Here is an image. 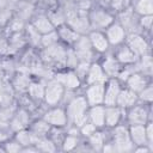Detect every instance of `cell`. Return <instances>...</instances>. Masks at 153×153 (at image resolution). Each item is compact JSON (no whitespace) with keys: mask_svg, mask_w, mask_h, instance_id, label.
<instances>
[{"mask_svg":"<svg viewBox=\"0 0 153 153\" xmlns=\"http://www.w3.org/2000/svg\"><path fill=\"white\" fill-rule=\"evenodd\" d=\"M146 128V136H147V142L148 145L152 142V139H153V135H152V123H148Z\"/></svg>","mask_w":153,"mask_h":153,"instance_id":"obj_41","label":"cell"},{"mask_svg":"<svg viewBox=\"0 0 153 153\" xmlns=\"http://www.w3.org/2000/svg\"><path fill=\"white\" fill-rule=\"evenodd\" d=\"M96 131V126L91 122V123H84L81 126V133L85 136H90L91 134H93Z\"/></svg>","mask_w":153,"mask_h":153,"instance_id":"obj_38","label":"cell"},{"mask_svg":"<svg viewBox=\"0 0 153 153\" xmlns=\"http://www.w3.org/2000/svg\"><path fill=\"white\" fill-rule=\"evenodd\" d=\"M12 114H13V110L10 109L8 106H5L0 111V121H8L12 117Z\"/></svg>","mask_w":153,"mask_h":153,"instance_id":"obj_39","label":"cell"},{"mask_svg":"<svg viewBox=\"0 0 153 153\" xmlns=\"http://www.w3.org/2000/svg\"><path fill=\"white\" fill-rule=\"evenodd\" d=\"M136 56H137V55H136L128 45L121 47V48L117 50V53H116V60H117L120 63H124V65L135 62Z\"/></svg>","mask_w":153,"mask_h":153,"instance_id":"obj_17","label":"cell"},{"mask_svg":"<svg viewBox=\"0 0 153 153\" xmlns=\"http://www.w3.org/2000/svg\"><path fill=\"white\" fill-rule=\"evenodd\" d=\"M151 23H152V16H142V18H141V24H142L145 27H149V26H151Z\"/></svg>","mask_w":153,"mask_h":153,"instance_id":"obj_42","label":"cell"},{"mask_svg":"<svg viewBox=\"0 0 153 153\" xmlns=\"http://www.w3.org/2000/svg\"><path fill=\"white\" fill-rule=\"evenodd\" d=\"M17 133H18L17 134V140H18V142L22 146H30V145L37 142V135L36 134L25 131L23 129L19 130V131H17Z\"/></svg>","mask_w":153,"mask_h":153,"instance_id":"obj_25","label":"cell"},{"mask_svg":"<svg viewBox=\"0 0 153 153\" xmlns=\"http://www.w3.org/2000/svg\"><path fill=\"white\" fill-rule=\"evenodd\" d=\"M27 123H29V115H27V112H26L25 110L20 109V110L17 112V115L12 118V122H11L10 126H11L12 130L19 131V130L24 129V128L27 126Z\"/></svg>","mask_w":153,"mask_h":153,"instance_id":"obj_20","label":"cell"},{"mask_svg":"<svg viewBox=\"0 0 153 153\" xmlns=\"http://www.w3.org/2000/svg\"><path fill=\"white\" fill-rule=\"evenodd\" d=\"M120 118H121V110L118 106L108 105L105 108V124L106 126L109 127L117 126Z\"/></svg>","mask_w":153,"mask_h":153,"instance_id":"obj_19","label":"cell"},{"mask_svg":"<svg viewBox=\"0 0 153 153\" xmlns=\"http://www.w3.org/2000/svg\"><path fill=\"white\" fill-rule=\"evenodd\" d=\"M33 29L37 32H39L42 35H45V33H49V32L54 31V25H53V23L50 22L49 18L39 17L33 22Z\"/></svg>","mask_w":153,"mask_h":153,"instance_id":"obj_23","label":"cell"},{"mask_svg":"<svg viewBox=\"0 0 153 153\" xmlns=\"http://www.w3.org/2000/svg\"><path fill=\"white\" fill-rule=\"evenodd\" d=\"M12 100V91L7 84L0 82V106H10Z\"/></svg>","mask_w":153,"mask_h":153,"instance_id":"obj_26","label":"cell"},{"mask_svg":"<svg viewBox=\"0 0 153 153\" xmlns=\"http://www.w3.org/2000/svg\"><path fill=\"white\" fill-rule=\"evenodd\" d=\"M140 98L146 100V102H151L153 98V92H152V87L151 86H146L141 92H140Z\"/></svg>","mask_w":153,"mask_h":153,"instance_id":"obj_37","label":"cell"},{"mask_svg":"<svg viewBox=\"0 0 153 153\" xmlns=\"http://www.w3.org/2000/svg\"><path fill=\"white\" fill-rule=\"evenodd\" d=\"M90 118L96 127H103L105 124V108L93 105L90 110Z\"/></svg>","mask_w":153,"mask_h":153,"instance_id":"obj_21","label":"cell"},{"mask_svg":"<svg viewBox=\"0 0 153 153\" xmlns=\"http://www.w3.org/2000/svg\"><path fill=\"white\" fill-rule=\"evenodd\" d=\"M137 100V96L134 91L127 88V90H121L117 99H116V104L120 108H131Z\"/></svg>","mask_w":153,"mask_h":153,"instance_id":"obj_10","label":"cell"},{"mask_svg":"<svg viewBox=\"0 0 153 153\" xmlns=\"http://www.w3.org/2000/svg\"><path fill=\"white\" fill-rule=\"evenodd\" d=\"M29 93L31 94L32 98L35 99H42L44 98V87L41 85V84H30L29 85Z\"/></svg>","mask_w":153,"mask_h":153,"instance_id":"obj_29","label":"cell"},{"mask_svg":"<svg viewBox=\"0 0 153 153\" xmlns=\"http://www.w3.org/2000/svg\"><path fill=\"white\" fill-rule=\"evenodd\" d=\"M90 20L94 26L108 27L112 23V17L105 11H93L90 14Z\"/></svg>","mask_w":153,"mask_h":153,"instance_id":"obj_14","label":"cell"},{"mask_svg":"<svg viewBox=\"0 0 153 153\" xmlns=\"http://www.w3.org/2000/svg\"><path fill=\"white\" fill-rule=\"evenodd\" d=\"M57 35L60 38L65 39L66 42H75L79 38V33L74 31L72 27H67V26H61L59 29Z\"/></svg>","mask_w":153,"mask_h":153,"instance_id":"obj_27","label":"cell"},{"mask_svg":"<svg viewBox=\"0 0 153 153\" xmlns=\"http://www.w3.org/2000/svg\"><path fill=\"white\" fill-rule=\"evenodd\" d=\"M135 10L141 16H152L153 12V2L152 0H139Z\"/></svg>","mask_w":153,"mask_h":153,"instance_id":"obj_28","label":"cell"},{"mask_svg":"<svg viewBox=\"0 0 153 153\" xmlns=\"http://www.w3.org/2000/svg\"><path fill=\"white\" fill-rule=\"evenodd\" d=\"M75 68H76V75L80 76V78H82V76H86L87 71L90 68V65H88L87 61H81L79 65H76Z\"/></svg>","mask_w":153,"mask_h":153,"instance_id":"obj_34","label":"cell"},{"mask_svg":"<svg viewBox=\"0 0 153 153\" xmlns=\"http://www.w3.org/2000/svg\"><path fill=\"white\" fill-rule=\"evenodd\" d=\"M86 78H87V82L91 85V84H97V82H102L104 84L105 80H106V76H105V73L102 68V66L97 65V63H93L90 66L88 71H87V74H86Z\"/></svg>","mask_w":153,"mask_h":153,"instance_id":"obj_13","label":"cell"},{"mask_svg":"<svg viewBox=\"0 0 153 153\" xmlns=\"http://www.w3.org/2000/svg\"><path fill=\"white\" fill-rule=\"evenodd\" d=\"M16 85L18 88L20 90H25V88H29V79L25 76V75H18V78L16 79Z\"/></svg>","mask_w":153,"mask_h":153,"instance_id":"obj_35","label":"cell"},{"mask_svg":"<svg viewBox=\"0 0 153 153\" xmlns=\"http://www.w3.org/2000/svg\"><path fill=\"white\" fill-rule=\"evenodd\" d=\"M104 88L105 85L102 82L91 84L86 91V100L88 105H100L104 99Z\"/></svg>","mask_w":153,"mask_h":153,"instance_id":"obj_4","label":"cell"},{"mask_svg":"<svg viewBox=\"0 0 153 153\" xmlns=\"http://www.w3.org/2000/svg\"><path fill=\"white\" fill-rule=\"evenodd\" d=\"M114 139H115L114 146H116L115 149H117L120 152H126V151L131 149L133 142H131L129 131L124 127H116V129L114 131Z\"/></svg>","mask_w":153,"mask_h":153,"instance_id":"obj_2","label":"cell"},{"mask_svg":"<svg viewBox=\"0 0 153 153\" xmlns=\"http://www.w3.org/2000/svg\"><path fill=\"white\" fill-rule=\"evenodd\" d=\"M67 120H68L67 114L65 112L63 109H60V108L53 109L44 115V121L54 127H63L66 124Z\"/></svg>","mask_w":153,"mask_h":153,"instance_id":"obj_8","label":"cell"},{"mask_svg":"<svg viewBox=\"0 0 153 153\" xmlns=\"http://www.w3.org/2000/svg\"><path fill=\"white\" fill-rule=\"evenodd\" d=\"M129 135H130L131 142H134L135 145H137V146L148 145L145 124H131L130 130H129Z\"/></svg>","mask_w":153,"mask_h":153,"instance_id":"obj_9","label":"cell"},{"mask_svg":"<svg viewBox=\"0 0 153 153\" xmlns=\"http://www.w3.org/2000/svg\"><path fill=\"white\" fill-rule=\"evenodd\" d=\"M128 42V47L136 54V55H143L147 51V42L145 41L143 37L139 36V35H130L127 39Z\"/></svg>","mask_w":153,"mask_h":153,"instance_id":"obj_11","label":"cell"},{"mask_svg":"<svg viewBox=\"0 0 153 153\" xmlns=\"http://www.w3.org/2000/svg\"><path fill=\"white\" fill-rule=\"evenodd\" d=\"M88 106V103L86 98L84 97H76L74 98L67 109V118H69L75 126L81 127L87 121L86 109Z\"/></svg>","mask_w":153,"mask_h":153,"instance_id":"obj_1","label":"cell"},{"mask_svg":"<svg viewBox=\"0 0 153 153\" xmlns=\"http://www.w3.org/2000/svg\"><path fill=\"white\" fill-rule=\"evenodd\" d=\"M124 27L118 23H111L106 30V39L111 44H120L124 41Z\"/></svg>","mask_w":153,"mask_h":153,"instance_id":"obj_6","label":"cell"},{"mask_svg":"<svg viewBox=\"0 0 153 153\" xmlns=\"http://www.w3.org/2000/svg\"><path fill=\"white\" fill-rule=\"evenodd\" d=\"M68 23L71 25V27L74 30V31H78V32H81V31H85L88 26V22L85 17H79L78 14H74V16H69V19H68Z\"/></svg>","mask_w":153,"mask_h":153,"instance_id":"obj_24","label":"cell"},{"mask_svg":"<svg viewBox=\"0 0 153 153\" xmlns=\"http://www.w3.org/2000/svg\"><path fill=\"white\" fill-rule=\"evenodd\" d=\"M56 80L59 82H61L63 86H66L67 88H76L80 85L79 76L76 75V73H73V72H68V73H65V74H59L56 76Z\"/></svg>","mask_w":153,"mask_h":153,"instance_id":"obj_18","label":"cell"},{"mask_svg":"<svg viewBox=\"0 0 153 153\" xmlns=\"http://www.w3.org/2000/svg\"><path fill=\"white\" fill-rule=\"evenodd\" d=\"M148 112L145 106H134L128 114V120L131 124H145L147 122Z\"/></svg>","mask_w":153,"mask_h":153,"instance_id":"obj_12","label":"cell"},{"mask_svg":"<svg viewBox=\"0 0 153 153\" xmlns=\"http://www.w3.org/2000/svg\"><path fill=\"white\" fill-rule=\"evenodd\" d=\"M74 43H75L74 53H75L76 57L80 59L81 61H87L88 62L90 57L92 56V53H91L92 45L90 43V39L87 37H79Z\"/></svg>","mask_w":153,"mask_h":153,"instance_id":"obj_5","label":"cell"},{"mask_svg":"<svg viewBox=\"0 0 153 153\" xmlns=\"http://www.w3.org/2000/svg\"><path fill=\"white\" fill-rule=\"evenodd\" d=\"M8 48H10V47H8V44L6 43V41H0V53L7 54V53L10 51Z\"/></svg>","mask_w":153,"mask_h":153,"instance_id":"obj_43","label":"cell"},{"mask_svg":"<svg viewBox=\"0 0 153 153\" xmlns=\"http://www.w3.org/2000/svg\"><path fill=\"white\" fill-rule=\"evenodd\" d=\"M78 143V139L74 136V135H68L66 139H65V142H63V149L65 151H71L73 149Z\"/></svg>","mask_w":153,"mask_h":153,"instance_id":"obj_33","label":"cell"},{"mask_svg":"<svg viewBox=\"0 0 153 153\" xmlns=\"http://www.w3.org/2000/svg\"><path fill=\"white\" fill-rule=\"evenodd\" d=\"M127 84H128L129 90L137 93V92H141L147 86V80L143 75H141L139 73H133L127 79Z\"/></svg>","mask_w":153,"mask_h":153,"instance_id":"obj_16","label":"cell"},{"mask_svg":"<svg viewBox=\"0 0 153 153\" xmlns=\"http://www.w3.org/2000/svg\"><path fill=\"white\" fill-rule=\"evenodd\" d=\"M20 146L22 145L19 142H8V143H6V148L5 149L7 152H18V151L22 149Z\"/></svg>","mask_w":153,"mask_h":153,"instance_id":"obj_40","label":"cell"},{"mask_svg":"<svg viewBox=\"0 0 153 153\" xmlns=\"http://www.w3.org/2000/svg\"><path fill=\"white\" fill-rule=\"evenodd\" d=\"M88 137H90L91 145H92L96 149H102V147H103V145H104V137H103L102 133L94 131V133L91 134Z\"/></svg>","mask_w":153,"mask_h":153,"instance_id":"obj_31","label":"cell"},{"mask_svg":"<svg viewBox=\"0 0 153 153\" xmlns=\"http://www.w3.org/2000/svg\"><path fill=\"white\" fill-rule=\"evenodd\" d=\"M62 94H63V85L57 80L50 81L44 88V99L48 104L51 105L56 104L62 98Z\"/></svg>","mask_w":153,"mask_h":153,"instance_id":"obj_3","label":"cell"},{"mask_svg":"<svg viewBox=\"0 0 153 153\" xmlns=\"http://www.w3.org/2000/svg\"><path fill=\"white\" fill-rule=\"evenodd\" d=\"M37 147L39 148V149H42V151H55V147H54V145L50 142V141H48V140H41V141H38L37 140Z\"/></svg>","mask_w":153,"mask_h":153,"instance_id":"obj_36","label":"cell"},{"mask_svg":"<svg viewBox=\"0 0 153 153\" xmlns=\"http://www.w3.org/2000/svg\"><path fill=\"white\" fill-rule=\"evenodd\" d=\"M49 123H47L44 120L43 121H39V122H36L33 126H32V131L33 134L36 135H44L49 131Z\"/></svg>","mask_w":153,"mask_h":153,"instance_id":"obj_30","label":"cell"},{"mask_svg":"<svg viewBox=\"0 0 153 153\" xmlns=\"http://www.w3.org/2000/svg\"><path fill=\"white\" fill-rule=\"evenodd\" d=\"M121 88H120V82L116 79H111L106 87L104 88V99L103 103L108 106V105H116V99L117 96L120 93Z\"/></svg>","mask_w":153,"mask_h":153,"instance_id":"obj_7","label":"cell"},{"mask_svg":"<svg viewBox=\"0 0 153 153\" xmlns=\"http://www.w3.org/2000/svg\"><path fill=\"white\" fill-rule=\"evenodd\" d=\"M57 38H59L57 32L51 31V32H49V33L43 35V37H42V44H43L44 47L53 45V44H55V43L57 42Z\"/></svg>","mask_w":153,"mask_h":153,"instance_id":"obj_32","label":"cell"},{"mask_svg":"<svg viewBox=\"0 0 153 153\" xmlns=\"http://www.w3.org/2000/svg\"><path fill=\"white\" fill-rule=\"evenodd\" d=\"M102 68L105 73V75H109V76H115L120 73V62L112 57V56H108L104 61H103V65H102Z\"/></svg>","mask_w":153,"mask_h":153,"instance_id":"obj_22","label":"cell"},{"mask_svg":"<svg viewBox=\"0 0 153 153\" xmlns=\"http://www.w3.org/2000/svg\"><path fill=\"white\" fill-rule=\"evenodd\" d=\"M88 39H90V43H91L92 48L96 49V50L99 51V53L105 51V50L108 49V47H109V42H108V39H106V36L103 35V33L99 32V31H93V32H91Z\"/></svg>","mask_w":153,"mask_h":153,"instance_id":"obj_15","label":"cell"}]
</instances>
